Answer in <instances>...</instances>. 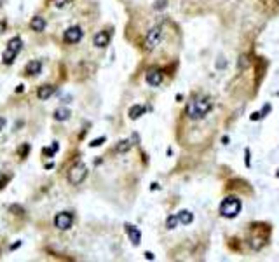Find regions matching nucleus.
<instances>
[{"label": "nucleus", "mask_w": 279, "mask_h": 262, "mask_svg": "<svg viewBox=\"0 0 279 262\" xmlns=\"http://www.w3.org/2000/svg\"><path fill=\"white\" fill-rule=\"evenodd\" d=\"M124 227H126V232H128V236H129V241H133V245H140V240H142L140 229L131 226V224H126Z\"/></svg>", "instance_id": "obj_8"}, {"label": "nucleus", "mask_w": 279, "mask_h": 262, "mask_svg": "<svg viewBox=\"0 0 279 262\" xmlns=\"http://www.w3.org/2000/svg\"><path fill=\"white\" fill-rule=\"evenodd\" d=\"M269 112H270V105H269V103H267V105H265V107H263V110H262L260 114H262V117H265V114H269Z\"/></svg>", "instance_id": "obj_23"}, {"label": "nucleus", "mask_w": 279, "mask_h": 262, "mask_svg": "<svg viewBox=\"0 0 279 262\" xmlns=\"http://www.w3.org/2000/svg\"><path fill=\"white\" fill-rule=\"evenodd\" d=\"M70 117V110L68 108H58L54 112V119L56 121H67Z\"/></svg>", "instance_id": "obj_17"}, {"label": "nucleus", "mask_w": 279, "mask_h": 262, "mask_svg": "<svg viewBox=\"0 0 279 262\" xmlns=\"http://www.w3.org/2000/svg\"><path fill=\"white\" fill-rule=\"evenodd\" d=\"M67 2H68V0H54V5H56V7H63Z\"/></svg>", "instance_id": "obj_25"}, {"label": "nucleus", "mask_w": 279, "mask_h": 262, "mask_svg": "<svg viewBox=\"0 0 279 262\" xmlns=\"http://www.w3.org/2000/svg\"><path fill=\"white\" fill-rule=\"evenodd\" d=\"M54 91H56V88L51 84H45L42 86V88H39V91H37V96L40 98V100H47V98H51L54 94Z\"/></svg>", "instance_id": "obj_11"}, {"label": "nucleus", "mask_w": 279, "mask_h": 262, "mask_svg": "<svg viewBox=\"0 0 279 262\" xmlns=\"http://www.w3.org/2000/svg\"><path fill=\"white\" fill-rule=\"evenodd\" d=\"M162 35H164L162 25H157V26L150 28V31L146 33V39H145V49L146 51H154V49L160 44Z\"/></svg>", "instance_id": "obj_3"}, {"label": "nucleus", "mask_w": 279, "mask_h": 262, "mask_svg": "<svg viewBox=\"0 0 279 262\" xmlns=\"http://www.w3.org/2000/svg\"><path fill=\"white\" fill-rule=\"evenodd\" d=\"M4 128H5V119L4 117H0V131H2Z\"/></svg>", "instance_id": "obj_31"}, {"label": "nucleus", "mask_w": 279, "mask_h": 262, "mask_svg": "<svg viewBox=\"0 0 279 262\" xmlns=\"http://www.w3.org/2000/svg\"><path fill=\"white\" fill-rule=\"evenodd\" d=\"M11 212H19V213H23V208L21 206H11Z\"/></svg>", "instance_id": "obj_28"}, {"label": "nucleus", "mask_w": 279, "mask_h": 262, "mask_svg": "<svg viewBox=\"0 0 279 262\" xmlns=\"http://www.w3.org/2000/svg\"><path fill=\"white\" fill-rule=\"evenodd\" d=\"M103 142H105V136H101V138H96V140H93V142L89 143V145H91V147H100Z\"/></svg>", "instance_id": "obj_21"}, {"label": "nucleus", "mask_w": 279, "mask_h": 262, "mask_svg": "<svg viewBox=\"0 0 279 262\" xmlns=\"http://www.w3.org/2000/svg\"><path fill=\"white\" fill-rule=\"evenodd\" d=\"M72 224H73V217H72V213H68V212H61V213H58L54 217V226L58 227L59 231L70 229Z\"/></svg>", "instance_id": "obj_5"}, {"label": "nucleus", "mask_w": 279, "mask_h": 262, "mask_svg": "<svg viewBox=\"0 0 279 262\" xmlns=\"http://www.w3.org/2000/svg\"><path fill=\"white\" fill-rule=\"evenodd\" d=\"M53 150H54V152H58V150H59V145H58V142H54V143H53Z\"/></svg>", "instance_id": "obj_33"}, {"label": "nucleus", "mask_w": 279, "mask_h": 262, "mask_svg": "<svg viewBox=\"0 0 279 262\" xmlns=\"http://www.w3.org/2000/svg\"><path fill=\"white\" fill-rule=\"evenodd\" d=\"M246 164L249 166V150H246Z\"/></svg>", "instance_id": "obj_34"}, {"label": "nucleus", "mask_w": 279, "mask_h": 262, "mask_svg": "<svg viewBox=\"0 0 279 262\" xmlns=\"http://www.w3.org/2000/svg\"><path fill=\"white\" fill-rule=\"evenodd\" d=\"M178 220H180V224H183V226H188V224H192V220H194V215H192L188 210H182V212L178 213Z\"/></svg>", "instance_id": "obj_14"}, {"label": "nucleus", "mask_w": 279, "mask_h": 262, "mask_svg": "<svg viewBox=\"0 0 279 262\" xmlns=\"http://www.w3.org/2000/svg\"><path fill=\"white\" fill-rule=\"evenodd\" d=\"M108 42H110V33L108 31H98L93 39V44L96 47H106Z\"/></svg>", "instance_id": "obj_9"}, {"label": "nucleus", "mask_w": 279, "mask_h": 262, "mask_svg": "<svg viewBox=\"0 0 279 262\" xmlns=\"http://www.w3.org/2000/svg\"><path fill=\"white\" fill-rule=\"evenodd\" d=\"M26 72L30 75H39L40 72H42V61L40 60H31L26 65Z\"/></svg>", "instance_id": "obj_12"}, {"label": "nucleus", "mask_w": 279, "mask_h": 262, "mask_svg": "<svg viewBox=\"0 0 279 262\" xmlns=\"http://www.w3.org/2000/svg\"><path fill=\"white\" fill-rule=\"evenodd\" d=\"M5 31V21H0V33Z\"/></svg>", "instance_id": "obj_32"}, {"label": "nucleus", "mask_w": 279, "mask_h": 262, "mask_svg": "<svg viewBox=\"0 0 279 262\" xmlns=\"http://www.w3.org/2000/svg\"><path fill=\"white\" fill-rule=\"evenodd\" d=\"M258 119H262V114H260V112H255V114H251V121H258Z\"/></svg>", "instance_id": "obj_26"}, {"label": "nucleus", "mask_w": 279, "mask_h": 262, "mask_svg": "<svg viewBox=\"0 0 279 262\" xmlns=\"http://www.w3.org/2000/svg\"><path fill=\"white\" fill-rule=\"evenodd\" d=\"M164 75H162V72L157 70V68H152V70L146 72V82L150 86H159L160 82H162Z\"/></svg>", "instance_id": "obj_7"}, {"label": "nucleus", "mask_w": 279, "mask_h": 262, "mask_svg": "<svg viewBox=\"0 0 279 262\" xmlns=\"http://www.w3.org/2000/svg\"><path fill=\"white\" fill-rule=\"evenodd\" d=\"M129 149H131V142H129V140H122V142H119V145L115 147V150L119 152V154H124Z\"/></svg>", "instance_id": "obj_18"}, {"label": "nucleus", "mask_w": 279, "mask_h": 262, "mask_svg": "<svg viewBox=\"0 0 279 262\" xmlns=\"http://www.w3.org/2000/svg\"><path fill=\"white\" fill-rule=\"evenodd\" d=\"M42 152H44V154H45V155H53V154H54V150H53V147H51V149H44V150H42Z\"/></svg>", "instance_id": "obj_27"}, {"label": "nucleus", "mask_w": 279, "mask_h": 262, "mask_svg": "<svg viewBox=\"0 0 279 262\" xmlns=\"http://www.w3.org/2000/svg\"><path fill=\"white\" fill-rule=\"evenodd\" d=\"M16 56H18V53H14V51H11V49H5L4 54H2V61H4L5 65H12Z\"/></svg>", "instance_id": "obj_16"}, {"label": "nucleus", "mask_w": 279, "mask_h": 262, "mask_svg": "<svg viewBox=\"0 0 279 262\" xmlns=\"http://www.w3.org/2000/svg\"><path fill=\"white\" fill-rule=\"evenodd\" d=\"M213 108V100L209 96H197V98H192L188 105H187V116L190 117L192 121H197V119H202L206 117L211 112Z\"/></svg>", "instance_id": "obj_1"}, {"label": "nucleus", "mask_w": 279, "mask_h": 262, "mask_svg": "<svg viewBox=\"0 0 279 262\" xmlns=\"http://www.w3.org/2000/svg\"><path fill=\"white\" fill-rule=\"evenodd\" d=\"M241 212V201L234 196H229L225 199L221 201L220 204V213L227 218H234L237 217V213Z\"/></svg>", "instance_id": "obj_2"}, {"label": "nucleus", "mask_w": 279, "mask_h": 262, "mask_svg": "<svg viewBox=\"0 0 279 262\" xmlns=\"http://www.w3.org/2000/svg\"><path fill=\"white\" fill-rule=\"evenodd\" d=\"M82 35H84V31H82L80 26H70L67 31H65L63 39H65L67 44H77V42L82 39Z\"/></svg>", "instance_id": "obj_6"}, {"label": "nucleus", "mask_w": 279, "mask_h": 262, "mask_svg": "<svg viewBox=\"0 0 279 262\" xmlns=\"http://www.w3.org/2000/svg\"><path fill=\"white\" fill-rule=\"evenodd\" d=\"M143 114H145V107L143 105H133V107L129 108V119H133V121L140 119Z\"/></svg>", "instance_id": "obj_13"}, {"label": "nucleus", "mask_w": 279, "mask_h": 262, "mask_svg": "<svg viewBox=\"0 0 279 262\" xmlns=\"http://www.w3.org/2000/svg\"><path fill=\"white\" fill-rule=\"evenodd\" d=\"M87 177V168H86L84 163H77L70 168L68 171V182L72 185H79V183L84 182V178Z\"/></svg>", "instance_id": "obj_4"}, {"label": "nucleus", "mask_w": 279, "mask_h": 262, "mask_svg": "<svg viewBox=\"0 0 279 262\" xmlns=\"http://www.w3.org/2000/svg\"><path fill=\"white\" fill-rule=\"evenodd\" d=\"M21 47H23V40L19 39V37H14V39H11L9 42H7V49H11L14 53H19Z\"/></svg>", "instance_id": "obj_15"}, {"label": "nucleus", "mask_w": 279, "mask_h": 262, "mask_svg": "<svg viewBox=\"0 0 279 262\" xmlns=\"http://www.w3.org/2000/svg\"><path fill=\"white\" fill-rule=\"evenodd\" d=\"M164 7H166V2H164V0H162V2H159V5L155 4V9H164Z\"/></svg>", "instance_id": "obj_29"}, {"label": "nucleus", "mask_w": 279, "mask_h": 262, "mask_svg": "<svg viewBox=\"0 0 279 262\" xmlns=\"http://www.w3.org/2000/svg\"><path fill=\"white\" fill-rule=\"evenodd\" d=\"M248 65H249L248 58H246V56H241L239 61H237V67H239L241 70H244V68H248Z\"/></svg>", "instance_id": "obj_20"}, {"label": "nucleus", "mask_w": 279, "mask_h": 262, "mask_svg": "<svg viewBox=\"0 0 279 262\" xmlns=\"http://www.w3.org/2000/svg\"><path fill=\"white\" fill-rule=\"evenodd\" d=\"M45 19L42 18V16H33L31 18V21H30V28L33 31H44L45 30Z\"/></svg>", "instance_id": "obj_10"}, {"label": "nucleus", "mask_w": 279, "mask_h": 262, "mask_svg": "<svg viewBox=\"0 0 279 262\" xmlns=\"http://www.w3.org/2000/svg\"><path fill=\"white\" fill-rule=\"evenodd\" d=\"M7 182H9V178L5 177V175H0V189H2V187H4Z\"/></svg>", "instance_id": "obj_22"}, {"label": "nucleus", "mask_w": 279, "mask_h": 262, "mask_svg": "<svg viewBox=\"0 0 279 262\" xmlns=\"http://www.w3.org/2000/svg\"><path fill=\"white\" fill-rule=\"evenodd\" d=\"M178 215H171V217H168V220H166V227L168 229H174V227L178 226Z\"/></svg>", "instance_id": "obj_19"}, {"label": "nucleus", "mask_w": 279, "mask_h": 262, "mask_svg": "<svg viewBox=\"0 0 279 262\" xmlns=\"http://www.w3.org/2000/svg\"><path fill=\"white\" fill-rule=\"evenodd\" d=\"M19 152H21V155H25L26 152H30V145H28V143H25V145H23V149H21Z\"/></svg>", "instance_id": "obj_24"}, {"label": "nucleus", "mask_w": 279, "mask_h": 262, "mask_svg": "<svg viewBox=\"0 0 279 262\" xmlns=\"http://www.w3.org/2000/svg\"><path fill=\"white\" fill-rule=\"evenodd\" d=\"M145 257L148 259V260H154V253H152V252H145Z\"/></svg>", "instance_id": "obj_30"}]
</instances>
